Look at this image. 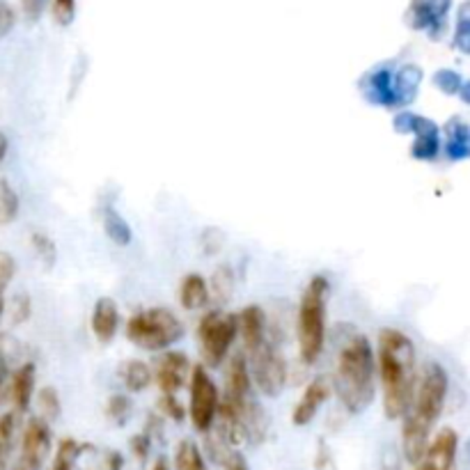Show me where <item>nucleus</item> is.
<instances>
[{"label":"nucleus","mask_w":470,"mask_h":470,"mask_svg":"<svg viewBox=\"0 0 470 470\" xmlns=\"http://www.w3.org/2000/svg\"><path fill=\"white\" fill-rule=\"evenodd\" d=\"M158 411L166 414L170 420H177V423H181V420L186 418V409L179 404V399H177L175 394L163 393L161 402H158Z\"/></svg>","instance_id":"nucleus-36"},{"label":"nucleus","mask_w":470,"mask_h":470,"mask_svg":"<svg viewBox=\"0 0 470 470\" xmlns=\"http://www.w3.org/2000/svg\"><path fill=\"white\" fill-rule=\"evenodd\" d=\"M152 470H170V468H168V461L166 459H158L157 464H154Z\"/></svg>","instance_id":"nucleus-44"},{"label":"nucleus","mask_w":470,"mask_h":470,"mask_svg":"<svg viewBox=\"0 0 470 470\" xmlns=\"http://www.w3.org/2000/svg\"><path fill=\"white\" fill-rule=\"evenodd\" d=\"M239 335L237 314L223 312V310H211L199 319L198 338L202 347V358L207 365L219 367L228 358L232 349L234 338Z\"/></svg>","instance_id":"nucleus-7"},{"label":"nucleus","mask_w":470,"mask_h":470,"mask_svg":"<svg viewBox=\"0 0 470 470\" xmlns=\"http://www.w3.org/2000/svg\"><path fill=\"white\" fill-rule=\"evenodd\" d=\"M92 332L99 344H110L119 331V308L113 299L101 296L92 310Z\"/></svg>","instance_id":"nucleus-14"},{"label":"nucleus","mask_w":470,"mask_h":470,"mask_svg":"<svg viewBox=\"0 0 470 470\" xmlns=\"http://www.w3.org/2000/svg\"><path fill=\"white\" fill-rule=\"evenodd\" d=\"M394 131L399 133H414L415 143L411 148V154L418 161H432L436 158L441 149V138H438V127L432 119L414 113H399L394 118Z\"/></svg>","instance_id":"nucleus-10"},{"label":"nucleus","mask_w":470,"mask_h":470,"mask_svg":"<svg viewBox=\"0 0 470 470\" xmlns=\"http://www.w3.org/2000/svg\"><path fill=\"white\" fill-rule=\"evenodd\" d=\"M51 452V429L42 418H33L21 436V455L15 470H42Z\"/></svg>","instance_id":"nucleus-11"},{"label":"nucleus","mask_w":470,"mask_h":470,"mask_svg":"<svg viewBox=\"0 0 470 470\" xmlns=\"http://www.w3.org/2000/svg\"><path fill=\"white\" fill-rule=\"evenodd\" d=\"M184 335V323L172 310H140L127 322V338L145 352H163Z\"/></svg>","instance_id":"nucleus-6"},{"label":"nucleus","mask_w":470,"mask_h":470,"mask_svg":"<svg viewBox=\"0 0 470 470\" xmlns=\"http://www.w3.org/2000/svg\"><path fill=\"white\" fill-rule=\"evenodd\" d=\"M252 356V379L266 397H278L287 385V361L281 349L273 344H261Z\"/></svg>","instance_id":"nucleus-9"},{"label":"nucleus","mask_w":470,"mask_h":470,"mask_svg":"<svg viewBox=\"0 0 470 470\" xmlns=\"http://www.w3.org/2000/svg\"><path fill=\"white\" fill-rule=\"evenodd\" d=\"M21 12L26 15L28 21H37L44 15V7H46V0H19Z\"/></svg>","instance_id":"nucleus-41"},{"label":"nucleus","mask_w":470,"mask_h":470,"mask_svg":"<svg viewBox=\"0 0 470 470\" xmlns=\"http://www.w3.org/2000/svg\"><path fill=\"white\" fill-rule=\"evenodd\" d=\"M30 246H33L35 255L39 257V261H42L46 269H53V266H56L57 248H56V241H53L48 234L33 232V237H30Z\"/></svg>","instance_id":"nucleus-31"},{"label":"nucleus","mask_w":470,"mask_h":470,"mask_svg":"<svg viewBox=\"0 0 470 470\" xmlns=\"http://www.w3.org/2000/svg\"><path fill=\"white\" fill-rule=\"evenodd\" d=\"M207 450H209L211 459L220 465L223 470H248L246 456L237 450L234 445L225 443L219 436V432L214 436H207Z\"/></svg>","instance_id":"nucleus-22"},{"label":"nucleus","mask_w":470,"mask_h":470,"mask_svg":"<svg viewBox=\"0 0 470 470\" xmlns=\"http://www.w3.org/2000/svg\"><path fill=\"white\" fill-rule=\"evenodd\" d=\"M450 379L441 363H429L415 385L414 402L404 414V429H402V445L409 464H420L427 452L429 436L436 420L441 418L447 399Z\"/></svg>","instance_id":"nucleus-2"},{"label":"nucleus","mask_w":470,"mask_h":470,"mask_svg":"<svg viewBox=\"0 0 470 470\" xmlns=\"http://www.w3.org/2000/svg\"><path fill=\"white\" fill-rule=\"evenodd\" d=\"M128 414H131V399L127 394H113L106 404V415L113 420L115 424H124L127 423Z\"/></svg>","instance_id":"nucleus-33"},{"label":"nucleus","mask_w":470,"mask_h":470,"mask_svg":"<svg viewBox=\"0 0 470 470\" xmlns=\"http://www.w3.org/2000/svg\"><path fill=\"white\" fill-rule=\"evenodd\" d=\"M331 381L326 376H314L312 381L308 383L305 393L301 394L299 404L294 406V414H291V420H294L296 427H305L314 420V415L319 414L326 399L331 397Z\"/></svg>","instance_id":"nucleus-13"},{"label":"nucleus","mask_w":470,"mask_h":470,"mask_svg":"<svg viewBox=\"0 0 470 470\" xmlns=\"http://www.w3.org/2000/svg\"><path fill=\"white\" fill-rule=\"evenodd\" d=\"M445 154L450 161H465L470 157V131L464 119L455 118L445 127Z\"/></svg>","instance_id":"nucleus-19"},{"label":"nucleus","mask_w":470,"mask_h":470,"mask_svg":"<svg viewBox=\"0 0 470 470\" xmlns=\"http://www.w3.org/2000/svg\"><path fill=\"white\" fill-rule=\"evenodd\" d=\"M223 243H225V237L220 230L209 228L205 230V234H202V248H205L207 255H216V252L223 248Z\"/></svg>","instance_id":"nucleus-37"},{"label":"nucleus","mask_w":470,"mask_h":470,"mask_svg":"<svg viewBox=\"0 0 470 470\" xmlns=\"http://www.w3.org/2000/svg\"><path fill=\"white\" fill-rule=\"evenodd\" d=\"M434 86L443 92V95H464V101H468V86H465L464 77L455 69H438L434 74Z\"/></svg>","instance_id":"nucleus-28"},{"label":"nucleus","mask_w":470,"mask_h":470,"mask_svg":"<svg viewBox=\"0 0 470 470\" xmlns=\"http://www.w3.org/2000/svg\"><path fill=\"white\" fill-rule=\"evenodd\" d=\"M239 332H241L243 344H246L248 352H257L261 344L266 342V331H269V323H266V314L260 305H248L241 312L237 314Z\"/></svg>","instance_id":"nucleus-15"},{"label":"nucleus","mask_w":470,"mask_h":470,"mask_svg":"<svg viewBox=\"0 0 470 470\" xmlns=\"http://www.w3.org/2000/svg\"><path fill=\"white\" fill-rule=\"evenodd\" d=\"M175 468L177 470H209L207 461L199 452V447L193 441H181L175 452Z\"/></svg>","instance_id":"nucleus-25"},{"label":"nucleus","mask_w":470,"mask_h":470,"mask_svg":"<svg viewBox=\"0 0 470 470\" xmlns=\"http://www.w3.org/2000/svg\"><path fill=\"white\" fill-rule=\"evenodd\" d=\"M12 26H15V12L5 3H0V35L10 33Z\"/></svg>","instance_id":"nucleus-42"},{"label":"nucleus","mask_w":470,"mask_h":470,"mask_svg":"<svg viewBox=\"0 0 470 470\" xmlns=\"http://www.w3.org/2000/svg\"><path fill=\"white\" fill-rule=\"evenodd\" d=\"M415 470H436V468H434V465L429 464V461H424V464L418 465V468H415Z\"/></svg>","instance_id":"nucleus-46"},{"label":"nucleus","mask_w":470,"mask_h":470,"mask_svg":"<svg viewBox=\"0 0 470 470\" xmlns=\"http://www.w3.org/2000/svg\"><path fill=\"white\" fill-rule=\"evenodd\" d=\"M326 296L328 281L323 276H314L305 287L296 314V335H299L301 361L305 365H314L323 352L326 342Z\"/></svg>","instance_id":"nucleus-4"},{"label":"nucleus","mask_w":470,"mask_h":470,"mask_svg":"<svg viewBox=\"0 0 470 470\" xmlns=\"http://www.w3.org/2000/svg\"><path fill=\"white\" fill-rule=\"evenodd\" d=\"M456 450H459V434L452 427L441 429L434 441H429L424 459L436 470H452L456 461Z\"/></svg>","instance_id":"nucleus-16"},{"label":"nucleus","mask_w":470,"mask_h":470,"mask_svg":"<svg viewBox=\"0 0 470 470\" xmlns=\"http://www.w3.org/2000/svg\"><path fill=\"white\" fill-rule=\"evenodd\" d=\"M7 149H10V140H7L5 133L0 131V166H3V161H5Z\"/></svg>","instance_id":"nucleus-43"},{"label":"nucleus","mask_w":470,"mask_h":470,"mask_svg":"<svg viewBox=\"0 0 470 470\" xmlns=\"http://www.w3.org/2000/svg\"><path fill=\"white\" fill-rule=\"evenodd\" d=\"M19 214V198L7 181H0V223H10Z\"/></svg>","instance_id":"nucleus-32"},{"label":"nucleus","mask_w":470,"mask_h":470,"mask_svg":"<svg viewBox=\"0 0 470 470\" xmlns=\"http://www.w3.org/2000/svg\"><path fill=\"white\" fill-rule=\"evenodd\" d=\"M154 381L166 394H175L184 388L186 379L190 374V361L181 352H166L157 361L152 370Z\"/></svg>","instance_id":"nucleus-12"},{"label":"nucleus","mask_w":470,"mask_h":470,"mask_svg":"<svg viewBox=\"0 0 470 470\" xmlns=\"http://www.w3.org/2000/svg\"><path fill=\"white\" fill-rule=\"evenodd\" d=\"M332 388L349 414H363L374 402L376 353L363 332H353L340 347Z\"/></svg>","instance_id":"nucleus-3"},{"label":"nucleus","mask_w":470,"mask_h":470,"mask_svg":"<svg viewBox=\"0 0 470 470\" xmlns=\"http://www.w3.org/2000/svg\"><path fill=\"white\" fill-rule=\"evenodd\" d=\"M35 363H24L19 370L12 374L10 381V402L16 414H26L30 409V399L35 393Z\"/></svg>","instance_id":"nucleus-18"},{"label":"nucleus","mask_w":470,"mask_h":470,"mask_svg":"<svg viewBox=\"0 0 470 470\" xmlns=\"http://www.w3.org/2000/svg\"><path fill=\"white\" fill-rule=\"evenodd\" d=\"M37 409H39V418L44 423H53V420L60 418L62 414V404H60V394L53 385H44L42 390L37 393Z\"/></svg>","instance_id":"nucleus-27"},{"label":"nucleus","mask_w":470,"mask_h":470,"mask_svg":"<svg viewBox=\"0 0 470 470\" xmlns=\"http://www.w3.org/2000/svg\"><path fill=\"white\" fill-rule=\"evenodd\" d=\"M423 83V69L418 65H404L397 69L376 66L361 81V90L370 104L381 108H404L414 104Z\"/></svg>","instance_id":"nucleus-5"},{"label":"nucleus","mask_w":470,"mask_h":470,"mask_svg":"<svg viewBox=\"0 0 470 470\" xmlns=\"http://www.w3.org/2000/svg\"><path fill=\"white\" fill-rule=\"evenodd\" d=\"M252 394L250 390V370L243 356H234L225 372V397L241 399Z\"/></svg>","instance_id":"nucleus-20"},{"label":"nucleus","mask_w":470,"mask_h":470,"mask_svg":"<svg viewBox=\"0 0 470 470\" xmlns=\"http://www.w3.org/2000/svg\"><path fill=\"white\" fill-rule=\"evenodd\" d=\"M119 379L124 381L128 393H143V390H148L149 383L154 381V374L152 367L145 361L128 358V361H124L122 367H119Z\"/></svg>","instance_id":"nucleus-23"},{"label":"nucleus","mask_w":470,"mask_h":470,"mask_svg":"<svg viewBox=\"0 0 470 470\" xmlns=\"http://www.w3.org/2000/svg\"><path fill=\"white\" fill-rule=\"evenodd\" d=\"M190 404L189 415L190 423L198 432L207 434L216 423V411H219L220 393L216 383L211 381L209 372L205 365L190 367Z\"/></svg>","instance_id":"nucleus-8"},{"label":"nucleus","mask_w":470,"mask_h":470,"mask_svg":"<svg viewBox=\"0 0 470 470\" xmlns=\"http://www.w3.org/2000/svg\"><path fill=\"white\" fill-rule=\"evenodd\" d=\"M15 269H16L15 260H12V257L7 255V252L0 250V291L5 290L7 282H10L12 278H15Z\"/></svg>","instance_id":"nucleus-40"},{"label":"nucleus","mask_w":470,"mask_h":470,"mask_svg":"<svg viewBox=\"0 0 470 470\" xmlns=\"http://www.w3.org/2000/svg\"><path fill=\"white\" fill-rule=\"evenodd\" d=\"M3 381H5V363L0 358V388H3Z\"/></svg>","instance_id":"nucleus-45"},{"label":"nucleus","mask_w":470,"mask_h":470,"mask_svg":"<svg viewBox=\"0 0 470 470\" xmlns=\"http://www.w3.org/2000/svg\"><path fill=\"white\" fill-rule=\"evenodd\" d=\"M379 379L383 385L385 418H404L414 402L418 370H415V347L409 335L397 328H383L379 332Z\"/></svg>","instance_id":"nucleus-1"},{"label":"nucleus","mask_w":470,"mask_h":470,"mask_svg":"<svg viewBox=\"0 0 470 470\" xmlns=\"http://www.w3.org/2000/svg\"><path fill=\"white\" fill-rule=\"evenodd\" d=\"M149 450H152V436H149L148 432H143V434H138V436L131 438V452L136 455V459H138L140 464L148 459Z\"/></svg>","instance_id":"nucleus-38"},{"label":"nucleus","mask_w":470,"mask_h":470,"mask_svg":"<svg viewBox=\"0 0 470 470\" xmlns=\"http://www.w3.org/2000/svg\"><path fill=\"white\" fill-rule=\"evenodd\" d=\"M455 44L461 48V51L468 53V48H470V30H468V15H465V7H464V10H461L459 24H456Z\"/></svg>","instance_id":"nucleus-39"},{"label":"nucleus","mask_w":470,"mask_h":470,"mask_svg":"<svg viewBox=\"0 0 470 470\" xmlns=\"http://www.w3.org/2000/svg\"><path fill=\"white\" fill-rule=\"evenodd\" d=\"M101 225H104V232L115 246H128L133 241V230L131 225L127 223L122 214L115 209L113 205H106L101 209Z\"/></svg>","instance_id":"nucleus-24"},{"label":"nucleus","mask_w":470,"mask_h":470,"mask_svg":"<svg viewBox=\"0 0 470 470\" xmlns=\"http://www.w3.org/2000/svg\"><path fill=\"white\" fill-rule=\"evenodd\" d=\"M81 452H83L81 443H77L74 438H62L60 445H57L56 459H53L51 470H74V465H77Z\"/></svg>","instance_id":"nucleus-30"},{"label":"nucleus","mask_w":470,"mask_h":470,"mask_svg":"<svg viewBox=\"0 0 470 470\" xmlns=\"http://www.w3.org/2000/svg\"><path fill=\"white\" fill-rule=\"evenodd\" d=\"M450 10V0H414L409 10L411 28L436 30Z\"/></svg>","instance_id":"nucleus-17"},{"label":"nucleus","mask_w":470,"mask_h":470,"mask_svg":"<svg viewBox=\"0 0 470 470\" xmlns=\"http://www.w3.org/2000/svg\"><path fill=\"white\" fill-rule=\"evenodd\" d=\"M30 314H33V301H30V296L16 294L10 305V322L15 323V326H19V323L28 322Z\"/></svg>","instance_id":"nucleus-34"},{"label":"nucleus","mask_w":470,"mask_h":470,"mask_svg":"<svg viewBox=\"0 0 470 470\" xmlns=\"http://www.w3.org/2000/svg\"><path fill=\"white\" fill-rule=\"evenodd\" d=\"M209 285L199 273H189L179 285V303L184 310H199L209 303Z\"/></svg>","instance_id":"nucleus-21"},{"label":"nucleus","mask_w":470,"mask_h":470,"mask_svg":"<svg viewBox=\"0 0 470 470\" xmlns=\"http://www.w3.org/2000/svg\"><path fill=\"white\" fill-rule=\"evenodd\" d=\"M234 291V276L230 271V266H219L214 271V278H211L209 285V296H214L220 305L228 303L232 299Z\"/></svg>","instance_id":"nucleus-29"},{"label":"nucleus","mask_w":470,"mask_h":470,"mask_svg":"<svg viewBox=\"0 0 470 470\" xmlns=\"http://www.w3.org/2000/svg\"><path fill=\"white\" fill-rule=\"evenodd\" d=\"M16 411H7L0 415V470H7V459H10L12 443L16 434Z\"/></svg>","instance_id":"nucleus-26"},{"label":"nucleus","mask_w":470,"mask_h":470,"mask_svg":"<svg viewBox=\"0 0 470 470\" xmlns=\"http://www.w3.org/2000/svg\"><path fill=\"white\" fill-rule=\"evenodd\" d=\"M51 15L57 26H69L77 15V0H53Z\"/></svg>","instance_id":"nucleus-35"}]
</instances>
